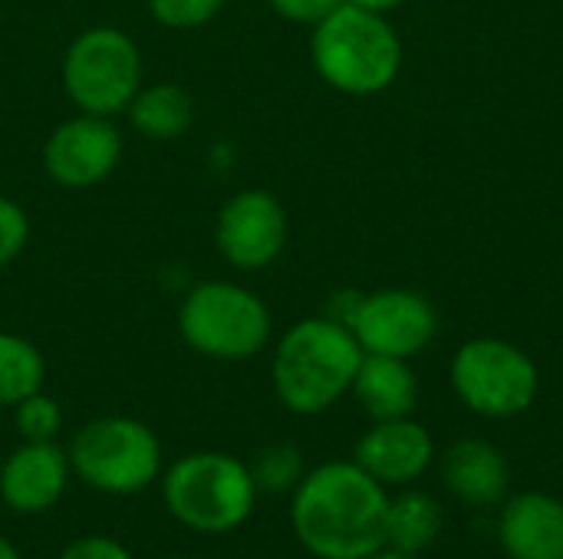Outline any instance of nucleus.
Listing matches in <instances>:
<instances>
[{"mask_svg": "<svg viewBox=\"0 0 563 559\" xmlns=\"http://www.w3.org/2000/svg\"><path fill=\"white\" fill-rule=\"evenodd\" d=\"M300 455L297 448L290 445H277V448H267L257 461V471H254V484L264 488V491H284L290 484H297L300 478Z\"/></svg>", "mask_w": 563, "mask_h": 559, "instance_id": "22", "label": "nucleus"}, {"mask_svg": "<svg viewBox=\"0 0 563 559\" xmlns=\"http://www.w3.org/2000/svg\"><path fill=\"white\" fill-rule=\"evenodd\" d=\"M435 458V441L426 425L409 418L376 422L356 445V465L386 484H409L429 471Z\"/></svg>", "mask_w": 563, "mask_h": 559, "instance_id": "12", "label": "nucleus"}, {"mask_svg": "<svg viewBox=\"0 0 563 559\" xmlns=\"http://www.w3.org/2000/svg\"><path fill=\"white\" fill-rule=\"evenodd\" d=\"M442 530V507L435 497L422 491H406L402 497L389 501L386 517V547H396L402 554H422L435 544Z\"/></svg>", "mask_w": 563, "mask_h": 559, "instance_id": "18", "label": "nucleus"}, {"mask_svg": "<svg viewBox=\"0 0 563 559\" xmlns=\"http://www.w3.org/2000/svg\"><path fill=\"white\" fill-rule=\"evenodd\" d=\"M353 392L373 422L409 418L419 402V379L409 369V359L363 353V362L353 379Z\"/></svg>", "mask_w": 563, "mask_h": 559, "instance_id": "16", "label": "nucleus"}, {"mask_svg": "<svg viewBox=\"0 0 563 559\" xmlns=\"http://www.w3.org/2000/svg\"><path fill=\"white\" fill-rule=\"evenodd\" d=\"M16 432L26 441H53V435L63 425L59 405L53 399H46L43 392H33L30 399L16 402Z\"/></svg>", "mask_w": 563, "mask_h": 559, "instance_id": "21", "label": "nucleus"}, {"mask_svg": "<svg viewBox=\"0 0 563 559\" xmlns=\"http://www.w3.org/2000/svg\"><path fill=\"white\" fill-rule=\"evenodd\" d=\"M363 559H416L412 554H402V550H396V547H379V550H373L369 557Z\"/></svg>", "mask_w": 563, "mask_h": 559, "instance_id": "27", "label": "nucleus"}, {"mask_svg": "<svg viewBox=\"0 0 563 559\" xmlns=\"http://www.w3.org/2000/svg\"><path fill=\"white\" fill-rule=\"evenodd\" d=\"M455 395L485 418H515L528 412L541 392V372L534 359L508 339L478 336L468 339L452 359Z\"/></svg>", "mask_w": 563, "mask_h": 559, "instance_id": "7", "label": "nucleus"}, {"mask_svg": "<svg viewBox=\"0 0 563 559\" xmlns=\"http://www.w3.org/2000/svg\"><path fill=\"white\" fill-rule=\"evenodd\" d=\"M360 362L363 349L350 326L333 316L300 320L274 353L277 399L297 415H320L353 389Z\"/></svg>", "mask_w": 563, "mask_h": 559, "instance_id": "2", "label": "nucleus"}, {"mask_svg": "<svg viewBox=\"0 0 563 559\" xmlns=\"http://www.w3.org/2000/svg\"><path fill=\"white\" fill-rule=\"evenodd\" d=\"M122 161V135L109 115L79 112L59 122L43 145V171L69 191L96 188Z\"/></svg>", "mask_w": 563, "mask_h": 559, "instance_id": "11", "label": "nucleus"}, {"mask_svg": "<svg viewBox=\"0 0 563 559\" xmlns=\"http://www.w3.org/2000/svg\"><path fill=\"white\" fill-rule=\"evenodd\" d=\"M389 494L356 461L310 471L294 494V530L320 559H363L386 547Z\"/></svg>", "mask_w": 563, "mask_h": 559, "instance_id": "1", "label": "nucleus"}, {"mask_svg": "<svg viewBox=\"0 0 563 559\" xmlns=\"http://www.w3.org/2000/svg\"><path fill=\"white\" fill-rule=\"evenodd\" d=\"M43 372V356L30 339L16 333H0V405H16L40 392Z\"/></svg>", "mask_w": 563, "mask_h": 559, "instance_id": "19", "label": "nucleus"}, {"mask_svg": "<svg viewBox=\"0 0 563 559\" xmlns=\"http://www.w3.org/2000/svg\"><path fill=\"white\" fill-rule=\"evenodd\" d=\"M26 241H30V217H26V211L13 198L0 194V270L10 267L23 254Z\"/></svg>", "mask_w": 563, "mask_h": 559, "instance_id": "23", "label": "nucleus"}, {"mask_svg": "<svg viewBox=\"0 0 563 559\" xmlns=\"http://www.w3.org/2000/svg\"><path fill=\"white\" fill-rule=\"evenodd\" d=\"M59 559H132V554L109 537H82L73 547H66Z\"/></svg>", "mask_w": 563, "mask_h": 559, "instance_id": "25", "label": "nucleus"}, {"mask_svg": "<svg viewBox=\"0 0 563 559\" xmlns=\"http://www.w3.org/2000/svg\"><path fill=\"white\" fill-rule=\"evenodd\" d=\"M442 481L459 501L472 507H488L508 497L511 468L492 441L462 438L442 458Z\"/></svg>", "mask_w": 563, "mask_h": 559, "instance_id": "15", "label": "nucleus"}, {"mask_svg": "<svg viewBox=\"0 0 563 559\" xmlns=\"http://www.w3.org/2000/svg\"><path fill=\"white\" fill-rule=\"evenodd\" d=\"M0 559H20V554H16V550H13V547L3 540V537H0Z\"/></svg>", "mask_w": 563, "mask_h": 559, "instance_id": "28", "label": "nucleus"}, {"mask_svg": "<svg viewBox=\"0 0 563 559\" xmlns=\"http://www.w3.org/2000/svg\"><path fill=\"white\" fill-rule=\"evenodd\" d=\"M125 112L139 135L152 142H175L195 122V99L178 82H155L142 86Z\"/></svg>", "mask_w": 563, "mask_h": 559, "instance_id": "17", "label": "nucleus"}, {"mask_svg": "<svg viewBox=\"0 0 563 559\" xmlns=\"http://www.w3.org/2000/svg\"><path fill=\"white\" fill-rule=\"evenodd\" d=\"M274 7V13H280L290 23H320L327 13H333L343 0H267Z\"/></svg>", "mask_w": 563, "mask_h": 559, "instance_id": "24", "label": "nucleus"}, {"mask_svg": "<svg viewBox=\"0 0 563 559\" xmlns=\"http://www.w3.org/2000/svg\"><path fill=\"white\" fill-rule=\"evenodd\" d=\"M178 329L185 343L224 362H241L257 356L274 333L267 303L231 280H205L191 287L178 310Z\"/></svg>", "mask_w": 563, "mask_h": 559, "instance_id": "4", "label": "nucleus"}, {"mask_svg": "<svg viewBox=\"0 0 563 559\" xmlns=\"http://www.w3.org/2000/svg\"><path fill=\"white\" fill-rule=\"evenodd\" d=\"M346 3H356V7H363V10H373V13H389V10L402 7L406 0H346Z\"/></svg>", "mask_w": 563, "mask_h": 559, "instance_id": "26", "label": "nucleus"}, {"mask_svg": "<svg viewBox=\"0 0 563 559\" xmlns=\"http://www.w3.org/2000/svg\"><path fill=\"white\" fill-rule=\"evenodd\" d=\"M310 56L317 76L343 96H379L402 69V40L386 13L340 3L313 23Z\"/></svg>", "mask_w": 563, "mask_h": 559, "instance_id": "3", "label": "nucleus"}, {"mask_svg": "<svg viewBox=\"0 0 563 559\" xmlns=\"http://www.w3.org/2000/svg\"><path fill=\"white\" fill-rule=\"evenodd\" d=\"M508 559H563V501L528 491L515 494L498 521Z\"/></svg>", "mask_w": 563, "mask_h": 559, "instance_id": "14", "label": "nucleus"}, {"mask_svg": "<svg viewBox=\"0 0 563 559\" xmlns=\"http://www.w3.org/2000/svg\"><path fill=\"white\" fill-rule=\"evenodd\" d=\"M69 465L106 494H132L155 481L162 448L152 428L135 418H96L76 432Z\"/></svg>", "mask_w": 563, "mask_h": 559, "instance_id": "8", "label": "nucleus"}, {"mask_svg": "<svg viewBox=\"0 0 563 559\" xmlns=\"http://www.w3.org/2000/svg\"><path fill=\"white\" fill-rule=\"evenodd\" d=\"M69 458L53 441H23L0 471V494L13 511H46L59 501Z\"/></svg>", "mask_w": 563, "mask_h": 559, "instance_id": "13", "label": "nucleus"}, {"mask_svg": "<svg viewBox=\"0 0 563 559\" xmlns=\"http://www.w3.org/2000/svg\"><path fill=\"white\" fill-rule=\"evenodd\" d=\"M287 231L290 227L284 204L264 188H247L231 194L218 211L214 244L231 267L254 273L271 267L284 254Z\"/></svg>", "mask_w": 563, "mask_h": 559, "instance_id": "10", "label": "nucleus"}, {"mask_svg": "<svg viewBox=\"0 0 563 559\" xmlns=\"http://www.w3.org/2000/svg\"><path fill=\"white\" fill-rule=\"evenodd\" d=\"M346 326L363 353L412 359L435 339L439 313L429 297L406 287H386L356 293Z\"/></svg>", "mask_w": 563, "mask_h": 559, "instance_id": "9", "label": "nucleus"}, {"mask_svg": "<svg viewBox=\"0 0 563 559\" xmlns=\"http://www.w3.org/2000/svg\"><path fill=\"white\" fill-rule=\"evenodd\" d=\"M254 474L238 458L214 451L181 458L165 478L168 511L201 534H224L244 524L254 507Z\"/></svg>", "mask_w": 563, "mask_h": 559, "instance_id": "5", "label": "nucleus"}, {"mask_svg": "<svg viewBox=\"0 0 563 559\" xmlns=\"http://www.w3.org/2000/svg\"><path fill=\"white\" fill-rule=\"evenodd\" d=\"M63 89L79 112L119 115L142 89V53L119 26L82 30L63 56Z\"/></svg>", "mask_w": 563, "mask_h": 559, "instance_id": "6", "label": "nucleus"}, {"mask_svg": "<svg viewBox=\"0 0 563 559\" xmlns=\"http://www.w3.org/2000/svg\"><path fill=\"white\" fill-rule=\"evenodd\" d=\"M224 0H148V13L155 23L168 30H195L221 13Z\"/></svg>", "mask_w": 563, "mask_h": 559, "instance_id": "20", "label": "nucleus"}]
</instances>
